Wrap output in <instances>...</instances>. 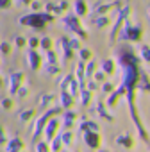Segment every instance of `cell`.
I'll list each match as a JSON object with an SVG mask.
<instances>
[{
    "mask_svg": "<svg viewBox=\"0 0 150 152\" xmlns=\"http://www.w3.org/2000/svg\"><path fill=\"white\" fill-rule=\"evenodd\" d=\"M47 70H48V73H57V72H59V68H57L55 64H52V63H48Z\"/></svg>",
    "mask_w": 150,
    "mask_h": 152,
    "instance_id": "cell-22",
    "label": "cell"
},
{
    "mask_svg": "<svg viewBox=\"0 0 150 152\" xmlns=\"http://www.w3.org/2000/svg\"><path fill=\"white\" fill-rule=\"evenodd\" d=\"M77 79H79V84H81V88H82V77H84V63L81 61L79 64H77Z\"/></svg>",
    "mask_w": 150,
    "mask_h": 152,
    "instance_id": "cell-11",
    "label": "cell"
},
{
    "mask_svg": "<svg viewBox=\"0 0 150 152\" xmlns=\"http://www.w3.org/2000/svg\"><path fill=\"white\" fill-rule=\"evenodd\" d=\"M81 131H82V132H86V131H97V124H93V122H84V124L81 125Z\"/></svg>",
    "mask_w": 150,
    "mask_h": 152,
    "instance_id": "cell-12",
    "label": "cell"
},
{
    "mask_svg": "<svg viewBox=\"0 0 150 152\" xmlns=\"http://www.w3.org/2000/svg\"><path fill=\"white\" fill-rule=\"evenodd\" d=\"M52 99H54L52 95H45V97H43V100H41V104H39V109H43L47 104H50V102H52Z\"/></svg>",
    "mask_w": 150,
    "mask_h": 152,
    "instance_id": "cell-17",
    "label": "cell"
},
{
    "mask_svg": "<svg viewBox=\"0 0 150 152\" xmlns=\"http://www.w3.org/2000/svg\"><path fill=\"white\" fill-rule=\"evenodd\" d=\"M104 91H106V93H109V91H113V86H111L109 83H104Z\"/></svg>",
    "mask_w": 150,
    "mask_h": 152,
    "instance_id": "cell-25",
    "label": "cell"
},
{
    "mask_svg": "<svg viewBox=\"0 0 150 152\" xmlns=\"http://www.w3.org/2000/svg\"><path fill=\"white\" fill-rule=\"evenodd\" d=\"M116 143H118L120 147H125V148H130V147L134 145V141H132V138H130L129 134H120V136L116 138Z\"/></svg>",
    "mask_w": 150,
    "mask_h": 152,
    "instance_id": "cell-7",
    "label": "cell"
},
{
    "mask_svg": "<svg viewBox=\"0 0 150 152\" xmlns=\"http://www.w3.org/2000/svg\"><path fill=\"white\" fill-rule=\"evenodd\" d=\"M36 152H50V147H48V143H45V141H39V143L36 145Z\"/></svg>",
    "mask_w": 150,
    "mask_h": 152,
    "instance_id": "cell-13",
    "label": "cell"
},
{
    "mask_svg": "<svg viewBox=\"0 0 150 152\" xmlns=\"http://www.w3.org/2000/svg\"><path fill=\"white\" fill-rule=\"evenodd\" d=\"M93 77H95V81H98V83H102V81L106 79V73H104V72L100 70V72H95V73H93Z\"/></svg>",
    "mask_w": 150,
    "mask_h": 152,
    "instance_id": "cell-19",
    "label": "cell"
},
{
    "mask_svg": "<svg viewBox=\"0 0 150 152\" xmlns=\"http://www.w3.org/2000/svg\"><path fill=\"white\" fill-rule=\"evenodd\" d=\"M100 70H102L106 75H109V73H113V72H114V63H113L111 59H106V61L100 64Z\"/></svg>",
    "mask_w": 150,
    "mask_h": 152,
    "instance_id": "cell-8",
    "label": "cell"
},
{
    "mask_svg": "<svg viewBox=\"0 0 150 152\" xmlns=\"http://www.w3.org/2000/svg\"><path fill=\"white\" fill-rule=\"evenodd\" d=\"M71 140H73L71 132H63L61 134V143H71Z\"/></svg>",
    "mask_w": 150,
    "mask_h": 152,
    "instance_id": "cell-15",
    "label": "cell"
},
{
    "mask_svg": "<svg viewBox=\"0 0 150 152\" xmlns=\"http://www.w3.org/2000/svg\"><path fill=\"white\" fill-rule=\"evenodd\" d=\"M27 63H29L31 70H38V68H39V64H41V59H39V56H38L34 50H31V52H29V56H27Z\"/></svg>",
    "mask_w": 150,
    "mask_h": 152,
    "instance_id": "cell-5",
    "label": "cell"
},
{
    "mask_svg": "<svg viewBox=\"0 0 150 152\" xmlns=\"http://www.w3.org/2000/svg\"><path fill=\"white\" fill-rule=\"evenodd\" d=\"M41 47L43 48H50V39H43L41 41Z\"/></svg>",
    "mask_w": 150,
    "mask_h": 152,
    "instance_id": "cell-27",
    "label": "cell"
},
{
    "mask_svg": "<svg viewBox=\"0 0 150 152\" xmlns=\"http://www.w3.org/2000/svg\"><path fill=\"white\" fill-rule=\"evenodd\" d=\"M0 106H2L4 109H11V107H13V100H11V99H2Z\"/></svg>",
    "mask_w": 150,
    "mask_h": 152,
    "instance_id": "cell-16",
    "label": "cell"
},
{
    "mask_svg": "<svg viewBox=\"0 0 150 152\" xmlns=\"http://www.w3.org/2000/svg\"><path fill=\"white\" fill-rule=\"evenodd\" d=\"M23 148V141L20 138H13L6 143V152H18Z\"/></svg>",
    "mask_w": 150,
    "mask_h": 152,
    "instance_id": "cell-4",
    "label": "cell"
},
{
    "mask_svg": "<svg viewBox=\"0 0 150 152\" xmlns=\"http://www.w3.org/2000/svg\"><path fill=\"white\" fill-rule=\"evenodd\" d=\"M38 45V39H31V47H36Z\"/></svg>",
    "mask_w": 150,
    "mask_h": 152,
    "instance_id": "cell-31",
    "label": "cell"
},
{
    "mask_svg": "<svg viewBox=\"0 0 150 152\" xmlns=\"http://www.w3.org/2000/svg\"><path fill=\"white\" fill-rule=\"evenodd\" d=\"M22 81H23V73L22 72L13 73L9 77V93H16V90L22 86Z\"/></svg>",
    "mask_w": 150,
    "mask_h": 152,
    "instance_id": "cell-2",
    "label": "cell"
},
{
    "mask_svg": "<svg viewBox=\"0 0 150 152\" xmlns=\"http://www.w3.org/2000/svg\"><path fill=\"white\" fill-rule=\"evenodd\" d=\"M93 72H95V63H93V61H91V63H90V64H88V70H86V72H84V73H88V75H91V73H93Z\"/></svg>",
    "mask_w": 150,
    "mask_h": 152,
    "instance_id": "cell-24",
    "label": "cell"
},
{
    "mask_svg": "<svg viewBox=\"0 0 150 152\" xmlns=\"http://www.w3.org/2000/svg\"><path fill=\"white\" fill-rule=\"evenodd\" d=\"M90 97H91V91H88V90H84L82 93H81V102L86 106L88 102H90Z\"/></svg>",
    "mask_w": 150,
    "mask_h": 152,
    "instance_id": "cell-14",
    "label": "cell"
},
{
    "mask_svg": "<svg viewBox=\"0 0 150 152\" xmlns=\"http://www.w3.org/2000/svg\"><path fill=\"white\" fill-rule=\"evenodd\" d=\"M71 104H73V97L68 91H63V95H61V106L63 107H70Z\"/></svg>",
    "mask_w": 150,
    "mask_h": 152,
    "instance_id": "cell-10",
    "label": "cell"
},
{
    "mask_svg": "<svg viewBox=\"0 0 150 152\" xmlns=\"http://www.w3.org/2000/svg\"><path fill=\"white\" fill-rule=\"evenodd\" d=\"M48 63H55V56H54L52 52L48 54Z\"/></svg>",
    "mask_w": 150,
    "mask_h": 152,
    "instance_id": "cell-28",
    "label": "cell"
},
{
    "mask_svg": "<svg viewBox=\"0 0 150 152\" xmlns=\"http://www.w3.org/2000/svg\"><path fill=\"white\" fill-rule=\"evenodd\" d=\"M18 152H25V150H23V148H22V150H18Z\"/></svg>",
    "mask_w": 150,
    "mask_h": 152,
    "instance_id": "cell-33",
    "label": "cell"
},
{
    "mask_svg": "<svg viewBox=\"0 0 150 152\" xmlns=\"http://www.w3.org/2000/svg\"><path fill=\"white\" fill-rule=\"evenodd\" d=\"M7 140H6V132H4V129H2V125H0V145H4Z\"/></svg>",
    "mask_w": 150,
    "mask_h": 152,
    "instance_id": "cell-23",
    "label": "cell"
},
{
    "mask_svg": "<svg viewBox=\"0 0 150 152\" xmlns=\"http://www.w3.org/2000/svg\"><path fill=\"white\" fill-rule=\"evenodd\" d=\"M57 127H59V122H57V120H48V124H47V131H45L48 141H50V140L54 138V134L57 132Z\"/></svg>",
    "mask_w": 150,
    "mask_h": 152,
    "instance_id": "cell-6",
    "label": "cell"
},
{
    "mask_svg": "<svg viewBox=\"0 0 150 152\" xmlns=\"http://www.w3.org/2000/svg\"><path fill=\"white\" fill-rule=\"evenodd\" d=\"M97 86H95V83H90V86H88V91H93Z\"/></svg>",
    "mask_w": 150,
    "mask_h": 152,
    "instance_id": "cell-30",
    "label": "cell"
},
{
    "mask_svg": "<svg viewBox=\"0 0 150 152\" xmlns=\"http://www.w3.org/2000/svg\"><path fill=\"white\" fill-rule=\"evenodd\" d=\"M98 152H109V150H98Z\"/></svg>",
    "mask_w": 150,
    "mask_h": 152,
    "instance_id": "cell-32",
    "label": "cell"
},
{
    "mask_svg": "<svg viewBox=\"0 0 150 152\" xmlns=\"http://www.w3.org/2000/svg\"><path fill=\"white\" fill-rule=\"evenodd\" d=\"M48 147H50V150L59 152V150H61V141H59V140H54V143H50Z\"/></svg>",
    "mask_w": 150,
    "mask_h": 152,
    "instance_id": "cell-18",
    "label": "cell"
},
{
    "mask_svg": "<svg viewBox=\"0 0 150 152\" xmlns=\"http://www.w3.org/2000/svg\"><path fill=\"white\" fill-rule=\"evenodd\" d=\"M91 57V52L88 50V48H84V50H81V61H88Z\"/></svg>",
    "mask_w": 150,
    "mask_h": 152,
    "instance_id": "cell-20",
    "label": "cell"
},
{
    "mask_svg": "<svg viewBox=\"0 0 150 152\" xmlns=\"http://www.w3.org/2000/svg\"><path fill=\"white\" fill-rule=\"evenodd\" d=\"M0 50H2V54H7V52H9V45H7V43H4L2 47H0Z\"/></svg>",
    "mask_w": 150,
    "mask_h": 152,
    "instance_id": "cell-26",
    "label": "cell"
},
{
    "mask_svg": "<svg viewBox=\"0 0 150 152\" xmlns=\"http://www.w3.org/2000/svg\"><path fill=\"white\" fill-rule=\"evenodd\" d=\"M16 41H18V47H23V45H25V41H23V38H18Z\"/></svg>",
    "mask_w": 150,
    "mask_h": 152,
    "instance_id": "cell-29",
    "label": "cell"
},
{
    "mask_svg": "<svg viewBox=\"0 0 150 152\" xmlns=\"http://www.w3.org/2000/svg\"><path fill=\"white\" fill-rule=\"evenodd\" d=\"M75 118H77V115H75L73 111H68V113L63 115V120H64V125H66V127H71L73 122H75Z\"/></svg>",
    "mask_w": 150,
    "mask_h": 152,
    "instance_id": "cell-9",
    "label": "cell"
},
{
    "mask_svg": "<svg viewBox=\"0 0 150 152\" xmlns=\"http://www.w3.org/2000/svg\"><path fill=\"white\" fill-rule=\"evenodd\" d=\"M32 116H34V113H32V111H23V113L20 115V120H22V122H25V120H29V118H32Z\"/></svg>",
    "mask_w": 150,
    "mask_h": 152,
    "instance_id": "cell-21",
    "label": "cell"
},
{
    "mask_svg": "<svg viewBox=\"0 0 150 152\" xmlns=\"http://www.w3.org/2000/svg\"><path fill=\"white\" fill-rule=\"evenodd\" d=\"M57 111H59V107H57V109H50V111H48L47 115H43V116H41V118H39V120L36 122V125H34V138H36V136H38V132H39V131L43 129L41 125H43V124H47V122L50 120V116H52L54 113H57Z\"/></svg>",
    "mask_w": 150,
    "mask_h": 152,
    "instance_id": "cell-3",
    "label": "cell"
},
{
    "mask_svg": "<svg viewBox=\"0 0 150 152\" xmlns=\"http://www.w3.org/2000/svg\"><path fill=\"white\" fill-rule=\"evenodd\" d=\"M82 136H84V141H86L88 147H91V148L100 147V136H98L97 131H86V132H82Z\"/></svg>",
    "mask_w": 150,
    "mask_h": 152,
    "instance_id": "cell-1",
    "label": "cell"
}]
</instances>
